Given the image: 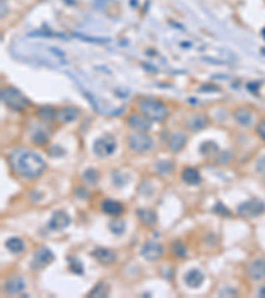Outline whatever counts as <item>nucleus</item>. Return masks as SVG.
I'll use <instances>...</instances> for the list:
<instances>
[{
    "instance_id": "11",
    "label": "nucleus",
    "mask_w": 265,
    "mask_h": 298,
    "mask_svg": "<svg viewBox=\"0 0 265 298\" xmlns=\"http://www.w3.org/2000/svg\"><path fill=\"white\" fill-rule=\"evenodd\" d=\"M127 123L131 129L138 130V131H148L151 127V121L145 116H139V114H133L127 119Z\"/></svg>"
},
{
    "instance_id": "33",
    "label": "nucleus",
    "mask_w": 265,
    "mask_h": 298,
    "mask_svg": "<svg viewBox=\"0 0 265 298\" xmlns=\"http://www.w3.org/2000/svg\"><path fill=\"white\" fill-rule=\"evenodd\" d=\"M259 296H260V297H265V286L261 288L260 292H259Z\"/></svg>"
},
{
    "instance_id": "26",
    "label": "nucleus",
    "mask_w": 265,
    "mask_h": 298,
    "mask_svg": "<svg viewBox=\"0 0 265 298\" xmlns=\"http://www.w3.org/2000/svg\"><path fill=\"white\" fill-rule=\"evenodd\" d=\"M98 178H100L98 173H97L96 170H93V169L87 170L83 175L84 180L87 181L88 184H91V186H93V184H96L97 181H98Z\"/></svg>"
},
{
    "instance_id": "19",
    "label": "nucleus",
    "mask_w": 265,
    "mask_h": 298,
    "mask_svg": "<svg viewBox=\"0 0 265 298\" xmlns=\"http://www.w3.org/2000/svg\"><path fill=\"white\" fill-rule=\"evenodd\" d=\"M186 145V135L183 133H175L169 142L170 150L173 152H178L182 150L183 147Z\"/></svg>"
},
{
    "instance_id": "20",
    "label": "nucleus",
    "mask_w": 265,
    "mask_h": 298,
    "mask_svg": "<svg viewBox=\"0 0 265 298\" xmlns=\"http://www.w3.org/2000/svg\"><path fill=\"white\" fill-rule=\"evenodd\" d=\"M182 179L184 180V183L187 184H191V186H195V184H199L200 183V174L198 170L191 169V167H188L182 173Z\"/></svg>"
},
{
    "instance_id": "30",
    "label": "nucleus",
    "mask_w": 265,
    "mask_h": 298,
    "mask_svg": "<svg viewBox=\"0 0 265 298\" xmlns=\"http://www.w3.org/2000/svg\"><path fill=\"white\" fill-rule=\"evenodd\" d=\"M215 211H216V213H220V215H224V216H231L230 209H227L222 203H217L215 206Z\"/></svg>"
},
{
    "instance_id": "18",
    "label": "nucleus",
    "mask_w": 265,
    "mask_h": 298,
    "mask_svg": "<svg viewBox=\"0 0 265 298\" xmlns=\"http://www.w3.org/2000/svg\"><path fill=\"white\" fill-rule=\"evenodd\" d=\"M102 211L106 213V215H112V216H117L119 213H122L123 211V206H122L119 202L117 200H112V199H108L102 203Z\"/></svg>"
},
{
    "instance_id": "6",
    "label": "nucleus",
    "mask_w": 265,
    "mask_h": 298,
    "mask_svg": "<svg viewBox=\"0 0 265 298\" xmlns=\"http://www.w3.org/2000/svg\"><path fill=\"white\" fill-rule=\"evenodd\" d=\"M154 142L148 135L144 134L142 131L131 134L129 137V146L135 152H146L152 147Z\"/></svg>"
},
{
    "instance_id": "7",
    "label": "nucleus",
    "mask_w": 265,
    "mask_h": 298,
    "mask_svg": "<svg viewBox=\"0 0 265 298\" xmlns=\"http://www.w3.org/2000/svg\"><path fill=\"white\" fill-rule=\"evenodd\" d=\"M55 260V255L53 252L48 248H39L33 255V260H32V268L33 269H43L47 265L52 263Z\"/></svg>"
},
{
    "instance_id": "8",
    "label": "nucleus",
    "mask_w": 265,
    "mask_h": 298,
    "mask_svg": "<svg viewBox=\"0 0 265 298\" xmlns=\"http://www.w3.org/2000/svg\"><path fill=\"white\" fill-rule=\"evenodd\" d=\"M142 256L145 259L148 260V261H157L162 257V253H163V248L159 242L155 241H148L146 242L141 251Z\"/></svg>"
},
{
    "instance_id": "27",
    "label": "nucleus",
    "mask_w": 265,
    "mask_h": 298,
    "mask_svg": "<svg viewBox=\"0 0 265 298\" xmlns=\"http://www.w3.org/2000/svg\"><path fill=\"white\" fill-rule=\"evenodd\" d=\"M110 231L113 232L114 235H121L123 231H125V221L122 220H114L110 223L109 225Z\"/></svg>"
},
{
    "instance_id": "13",
    "label": "nucleus",
    "mask_w": 265,
    "mask_h": 298,
    "mask_svg": "<svg viewBox=\"0 0 265 298\" xmlns=\"http://www.w3.org/2000/svg\"><path fill=\"white\" fill-rule=\"evenodd\" d=\"M91 256H93L98 263L104 264V265H109V264L114 263V260H116V253H114V251L108 249V248H97V249L91 252Z\"/></svg>"
},
{
    "instance_id": "17",
    "label": "nucleus",
    "mask_w": 265,
    "mask_h": 298,
    "mask_svg": "<svg viewBox=\"0 0 265 298\" xmlns=\"http://www.w3.org/2000/svg\"><path fill=\"white\" fill-rule=\"evenodd\" d=\"M235 119L239 125L244 126V127H248V126L252 125L253 114L251 110H248V109L245 108L237 109L235 112Z\"/></svg>"
},
{
    "instance_id": "28",
    "label": "nucleus",
    "mask_w": 265,
    "mask_h": 298,
    "mask_svg": "<svg viewBox=\"0 0 265 298\" xmlns=\"http://www.w3.org/2000/svg\"><path fill=\"white\" fill-rule=\"evenodd\" d=\"M173 252H174V255H177L178 257H184L187 253L186 246L183 245L180 241H177L173 244Z\"/></svg>"
},
{
    "instance_id": "22",
    "label": "nucleus",
    "mask_w": 265,
    "mask_h": 298,
    "mask_svg": "<svg viewBox=\"0 0 265 298\" xmlns=\"http://www.w3.org/2000/svg\"><path fill=\"white\" fill-rule=\"evenodd\" d=\"M5 246L9 252L12 253H20V252L24 251V242H23L22 238H11L5 241Z\"/></svg>"
},
{
    "instance_id": "24",
    "label": "nucleus",
    "mask_w": 265,
    "mask_h": 298,
    "mask_svg": "<svg viewBox=\"0 0 265 298\" xmlns=\"http://www.w3.org/2000/svg\"><path fill=\"white\" fill-rule=\"evenodd\" d=\"M155 169H157V173L161 174V175H169L174 170V164L169 160H161L157 163Z\"/></svg>"
},
{
    "instance_id": "23",
    "label": "nucleus",
    "mask_w": 265,
    "mask_h": 298,
    "mask_svg": "<svg viewBox=\"0 0 265 298\" xmlns=\"http://www.w3.org/2000/svg\"><path fill=\"white\" fill-rule=\"evenodd\" d=\"M39 117L47 122H52L57 118V112L51 106H44L39 109Z\"/></svg>"
},
{
    "instance_id": "25",
    "label": "nucleus",
    "mask_w": 265,
    "mask_h": 298,
    "mask_svg": "<svg viewBox=\"0 0 265 298\" xmlns=\"http://www.w3.org/2000/svg\"><path fill=\"white\" fill-rule=\"evenodd\" d=\"M109 294V288L104 282H100L94 286V289L89 293V297H106Z\"/></svg>"
},
{
    "instance_id": "21",
    "label": "nucleus",
    "mask_w": 265,
    "mask_h": 298,
    "mask_svg": "<svg viewBox=\"0 0 265 298\" xmlns=\"http://www.w3.org/2000/svg\"><path fill=\"white\" fill-rule=\"evenodd\" d=\"M137 213H138V217L141 219V221L146 225L155 224V221H157V215L151 209H138Z\"/></svg>"
},
{
    "instance_id": "15",
    "label": "nucleus",
    "mask_w": 265,
    "mask_h": 298,
    "mask_svg": "<svg viewBox=\"0 0 265 298\" xmlns=\"http://www.w3.org/2000/svg\"><path fill=\"white\" fill-rule=\"evenodd\" d=\"M26 289V281L22 277H11L5 282V290L8 294H19Z\"/></svg>"
},
{
    "instance_id": "9",
    "label": "nucleus",
    "mask_w": 265,
    "mask_h": 298,
    "mask_svg": "<svg viewBox=\"0 0 265 298\" xmlns=\"http://www.w3.org/2000/svg\"><path fill=\"white\" fill-rule=\"evenodd\" d=\"M247 274L251 280L260 281L265 278V260L257 259L248 265Z\"/></svg>"
},
{
    "instance_id": "32",
    "label": "nucleus",
    "mask_w": 265,
    "mask_h": 298,
    "mask_svg": "<svg viewBox=\"0 0 265 298\" xmlns=\"http://www.w3.org/2000/svg\"><path fill=\"white\" fill-rule=\"evenodd\" d=\"M257 134L260 135V138L265 141V121H261L257 125Z\"/></svg>"
},
{
    "instance_id": "5",
    "label": "nucleus",
    "mask_w": 265,
    "mask_h": 298,
    "mask_svg": "<svg viewBox=\"0 0 265 298\" xmlns=\"http://www.w3.org/2000/svg\"><path fill=\"white\" fill-rule=\"evenodd\" d=\"M265 211V204L260 199H252V200H248L244 202L243 204H240L237 207V212L239 215L245 217H255L261 215Z\"/></svg>"
},
{
    "instance_id": "12",
    "label": "nucleus",
    "mask_w": 265,
    "mask_h": 298,
    "mask_svg": "<svg viewBox=\"0 0 265 298\" xmlns=\"http://www.w3.org/2000/svg\"><path fill=\"white\" fill-rule=\"evenodd\" d=\"M186 125L192 131H199V130L205 129L206 126L208 125V118H207L206 114H202V113L192 114V116L187 118Z\"/></svg>"
},
{
    "instance_id": "1",
    "label": "nucleus",
    "mask_w": 265,
    "mask_h": 298,
    "mask_svg": "<svg viewBox=\"0 0 265 298\" xmlns=\"http://www.w3.org/2000/svg\"><path fill=\"white\" fill-rule=\"evenodd\" d=\"M15 169L24 178L35 179V178L40 177L45 170V162L36 152L23 151L18 155Z\"/></svg>"
},
{
    "instance_id": "2",
    "label": "nucleus",
    "mask_w": 265,
    "mask_h": 298,
    "mask_svg": "<svg viewBox=\"0 0 265 298\" xmlns=\"http://www.w3.org/2000/svg\"><path fill=\"white\" fill-rule=\"evenodd\" d=\"M138 108L145 117H147L150 121L162 122L169 117V110L166 108V105L157 99H142L138 102Z\"/></svg>"
},
{
    "instance_id": "10",
    "label": "nucleus",
    "mask_w": 265,
    "mask_h": 298,
    "mask_svg": "<svg viewBox=\"0 0 265 298\" xmlns=\"http://www.w3.org/2000/svg\"><path fill=\"white\" fill-rule=\"evenodd\" d=\"M70 224V217L68 213L64 211H56L53 213L52 219L49 221V228L55 229V231H60V229L66 228Z\"/></svg>"
},
{
    "instance_id": "4",
    "label": "nucleus",
    "mask_w": 265,
    "mask_h": 298,
    "mask_svg": "<svg viewBox=\"0 0 265 298\" xmlns=\"http://www.w3.org/2000/svg\"><path fill=\"white\" fill-rule=\"evenodd\" d=\"M116 139L112 137V135H105V137H101L94 142L93 145V151L97 156H101V158H106V156L112 155L116 150Z\"/></svg>"
},
{
    "instance_id": "31",
    "label": "nucleus",
    "mask_w": 265,
    "mask_h": 298,
    "mask_svg": "<svg viewBox=\"0 0 265 298\" xmlns=\"http://www.w3.org/2000/svg\"><path fill=\"white\" fill-rule=\"evenodd\" d=\"M256 170H257V173L265 174V155L261 156L260 159L257 160Z\"/></svg>"
},
{
    "instance_id": "16",
    "label": "nucleus",
    "mask_w": 265,
    "mask_h": 298,
    "mask_svg": "<svg viewBox=\"0 0 265 298\" xmlns=\"http://www.w3.org/2000/svg\"><path fill=\"white\" fill-rule=\"evenodd\" d=\"M79 117L80 112L76 108H72V106H66V108L60 109L59 113H57V118H59L61 122H65V123L76 121Z\"/></svg>"
},
{
    "instance_id": "3",
    "label": "nucleus",
    "mask_w": 265,
    "mask_h": 298,
    "mask_svg": "<svg viewBox=\"0 0 265 298\" xmlns=\"http://www.w3.org/2000/svg\"><path fill=\"white\" fill-rule=\"evenodd\" d=\"M1 101L7 108L20 112L28 106V99L15 88H5L1 91Z\"/></svg>"
},
{
    "instance_id": "14",
    "label": "nucleus",
    "mask_w": 265,
    "mask_h": 298,
    "mask_svg": "<svg viewBox=\"0 0 265 298\" xmlns=\"http://www.w3.org/2000/svg\"><path fill=\"white\" fill-rule=\"evenodd\" d=\"M203 281H205V274L198 269H191L184 274V282L190 288H199L203 284Z\"/></svg>"
},
{
    "instance_id": "29",
    "label": "nucleus",
    "mask_w": 265,
    "mask_h": 298,
    "mask_svg": "<svg viewBox=\"0 0 265 298\" xmlns=\"http://www.w3.org/2000/svg\"><path fill=\"white\" fill-rule=\"evenodd\" d=\"M48 141V135L45 134L44 131H37L35 135H33V142L37 143V145H44Z\"/></svg>"
}]
</instances>
